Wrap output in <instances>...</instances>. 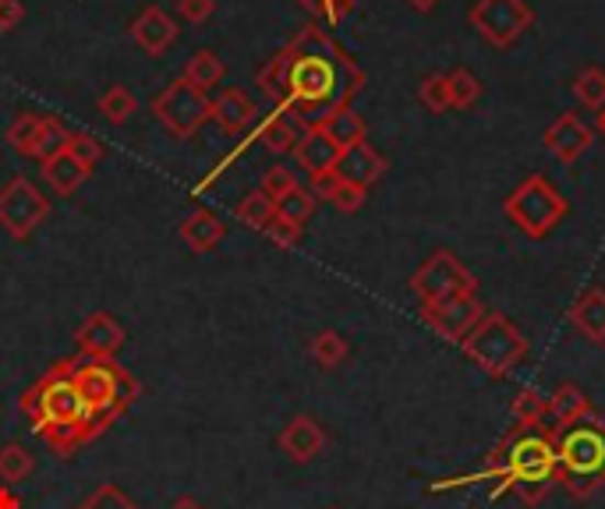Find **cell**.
I'll return each instance as SVG.
<instances>
[{
    "label": "cell",
    "mask_w": 605,
    "mask_h": 509,
    "mask_svg": "<svg viewBox=\"0 0 605 509\" xmlns=\"http://www.w3.org/2000/svg\"><path fill=\"white\" fill-rule=\"evenodd\" d=\"M489 308L478 301V294H460V297H446V301H428L418 305V318L436 332L446 343H464L468 332L482 323V315Z\"/></svg>",
    "instance_id": "cell-10"
},
{
    "label": "cell",
    "mask_w": 605,
    "mask_h": 509,
    "mask_svg": "<svg viewBox=\"0 0 605 509\" xmlns=\"http://www.w3.org/2000/svg\"><path fill=\"white\" fill-rule=\"evenodd\" d=\"M283 57H287V89L277 110H287L305 127H323L333 114L347 110L365 82L361 68L333 43L323 25L301 29L283 46Z\"/></svg>",
    "instance_id": "cell-1"
},
{
    "label": "cell",
    "mask_w": 605,
    "mask_h": 509,
    "mask_svg": "<svg viewBox=\"0 0 605 509\" xmlns=\"http://www.w3.org/2000/svg\"><path fill=\"white\" fill-rule=\"evenodd\" d=\"M514 421H520V425H541V421H546V396H541L535 386H524L517 393V400H514Z\"/></svg>",
    "instance_id": "cell-37"
},
{
    "label": "cell",
    "mask_w": 605,
    "mask_h": 509,
    "mask_svg": "<svg viewBox=\"0 0 605 509\" xmlns=\"http://www.w3.org/2000/svg\"><path fill=\"white\" fill-rule=\"evenodd\" d=\"M132 39L142 54H149V57H159V54H167L173 39H178V25H173V19L164 11V8H156L149 4L146 11L138 14V19L132 22Z\"/></svg>",
    "instance_id": "cell-12"
},
{
    "label": "cell",
    "mask_w": 605,
    "mask_h": 509,
    "mask_svg": "<svg viewBox=\"0 0 605 509\" xmlns=\"http://www.w3.org/2000/svg\"><path fill=\"white\" fill-rule=\"evenodd\" d=\"M184 78L199 89H213L223 82V60L213 50H195L184 64Z\"/></svg>",
    "instance_id": "cell-26"
},
{
    "label": "cell",
    "mask_w": 605,
    "mask_h": 509,
    "mask_svg": "<svg viewBox=\"0 0 605 509\" xmlns=\"http://www.w3.org/2000/svg\"><path fill=\"white\" fill-rule=\"evenodd\" d=\"M210 106H213V100L205 95V89L191 86L181 75L153 100V114L170 135L191 138V135H199V127L205 121H210Z\"/></svg>",
    "instance_id": "cell-6"
},
{
    "label": "cell",
    "mask_w": 605,
    "mask_h": 509,
    "mask_svg": "<svg viewBox=\"0 0 605 509\" xmlns=\"http://www.w3.org/2000/svg\"><path fill=\"white\" fill-rule=\"evenodd\" d=\"M418 100L428 114H446L450 106V82H446V75H425L422 86H418Z\"/></svg>",
    "instance_id": "cell-35"
},
{
    "label": "cell",
    "mask_w": 605,
    "mask_h": 509,
    "mask_svg": "<svg viewBox=\"0 0 605 509\" xmlns=\"http://www.w3.org/2000/svg\"><path fill=\"white\" fill-rule=\"evenodd\" d=\"M280 450L291 456L294 464H309V460H315L318 453L326 450L323 425H318L315 418H309V414H298V418L280 432Z\"/></svg>",
    "instance_id": "cell-13"
},
{
    "label": "cell",
    "mask_w": 605,
    "mask_h": 509,
    "mask_svg": "<svg viewBox=\"0 0 605 509\" xmlns=\"http://www.w3.org/2000/svg\"><path fill=\"white\" fill-rule=\"evenodd\" d=\"M22 19H25L22 0H0V32H11Z\"/></svg>",
    "instance_id": "cell-46"
},
{
    "label": "cell",
    "mask_w": 605,
    "mask_h": 509,
    "mask_svg": "<svg viewBox=\"0 0 605 509\" xmlns=\"http://www.w3.org/2000/svg\"><path fill=\"white\" fill-rule=\"evenodd\" d=\"M298 138H301L298 121H294L291 114H287V110H277V114H269V117L262 121V127H259V142H262V146H266L269 152H273V156L294 152Z\"/></svg>",
    "instance_id": "cell-24"
},
{
    "label": "cell",
    "mask_w": 605,
    "mask_h": 509,
    "mask_svg": "<svg viewBox=\"0 0 605 509\" xmlns=\"http://www.w3.org/2000/svg\"><path fill=\"white\" fill-rule=\"evenodd\" d=\"M29 474H32V456H29V450H22L19 442L4 445V450H0V482L19 485V482H25Z\"/></svg>",
    "instance_id": "cell-34"
},
{
    "label": "cell",
    "mask_w": 605,
    "mask_h": 509,
    "mask_svg": "<svg viewBox=\"0 0 605 509\" xmlns=\"http://www.w3.org/2000/svg\"><path fill=\"white\" fill-rule=\"evenodd\" d=\"M468 22L485 43L506 50L535 25V8L528 0H474Z\"/></svg>",
    "instance_id": "cell-7"
},
{
    "label": "cell",
    "mask_w": 605,
    "mask_h": 509,
    "mask_svg": "<svg viewBox=\"0 0 605 509\" xmlns=\"http://www.w3.org/2000/svg\"><path fill=\"white\" fill-rule=\"evenodd\" d=\"M446 82H450V106L453 110H471L478 100H482V82L468 71V68H453L446 75Z\"/></svg>",
    "instance_id": "cell-32"
},
{
    "label": "cell",
    "mask_w": 605,
    "mask_h": 509,
    "mask_svg": "<svg viewBox=\"0 0 605 509\" xmlns=\"http://www.w3.org/2000/svg\"><path fill=\"white\" fill-rule=\"evenodd\" d=\"M460 347H464V354L492 378H506L528 358V340H524V332L514 326V318H506L503 312H485L482 323L468 332Z\"/></svg>",
    "instance_id": "cell-5"
},
{
    "label": "cell",
    "mask_w": 605,
    "mask_h": 509,
    "mask_svg": "<svg viewBox=\"0 0 605 509\" xmlns=\"http://www.w3.org/2000/svg\"><path fill=\"white\" fill-rule=\"evenodd\" d=\"M75 389L86 400L89 414L92 410H107L117 396V372H110V364H89V369L75 372Z\"/></svg>",
    "instance_id": "cell-19"
},
{
    "label": "cell",
    "mask_w": 605,
    "mask_h": 509,
    "mask_svg": "<svg viewBox=\"0 0 605 509\" xmlns=\"http://www.w3.org/2000/svg\"><path fill=\"white\" fill-rule=\"evenodd\" d=\"M474 482H492V499L514 496L524 506H538L560 482L552 428L514 421L509 432L492 445L485 467L474 474Z\"/></svg>",
    "instance_id": "cell-2"
},
{
    "label": "cell",
    "mask_w": 605,
    "mask_h": 509,
    "mask_svg": "<svg viewBox=\"0 0 605 509\" xmlns=\"http://www.w3.org/2000/svg\"><path fill=\"white\" fill-rule=\"evenodd\" d=\"M312 14H318L326 25H340L350 11H355V0H301Z\"/></svg>",
    "instance_id": "cell-41"
},
{
    "label": "cell",
    "mask_w": 605,
    "mask_h": 509,
    "mask_svg": "<svg viewBox=\"0 0 605 509\" xmlns=\"http://www.w3.org/2000/svg\"><path fill=\"white\" fill-rule=\"evenodd\" d=\"M68 138H71V132L57 117H40V132H36V142H32V156L46 163V159H54L57 152H64Z\"/></svg>",
    "instance_id": "cell-28"
},
{
    "label": "cell",
    "mask_w": 605,
    "mask_h": 509,
    "mask_svg": "<svg viewBox=\"0 0 605 509\" xmlns=\"http://www.w3.org/2000/svg\"><path fill=\"white\" fill-rule=\"evenodd\" d=\"M365 199H369V191L365 188H358V184H347V181H340V188H337V195H333L329 202L337 205L340 213H358L361 205H365Z\"/></svg>",
    "instance_id": "cell-43"
},
{
    "label": "cell",
    "mask_w": 605,
    "mask_h": 509,
    "mask_svg": "<svg viewBox=\"0 0 605 509\" xmlns=\"http://www.w3.org/2000/svg\"><path fill=\"white\" fill-rule=\"evenodd\" d=\"M337 188H340V173L337 170H326V173H315V178H312V195L315 199H333V195H337Z\"/></svg>",
    "instance_id": "cell-45"
},
{
    "label": "cell",
    "mask_w": 605,
    "mask_h": 509,
    "mask_svg": "<svg viewBox=\"0 0 605 509\" xmlns=\"http://www.w3.org/2000/svg\"><path fill=\"white\" fill-rule=\"evenodd\" d=\"M337 173L340 181L347 184H358L369 191L376 181H382V173H386V159H382L369 142H358V146H350L340 152V163H337Z\"/></svg>",
    "instance_id": "cell-16"
},
{
    "label": "cell",
    "mask_w": 605,
    "mask_h": 509,
    "mask_svg": "<svg viewBox=\"0 0 605 509\" xmlns=\"http://www.w3.org/2000/svg\"><path fill=\"white\" fill-rule=\"evenodd\" d=\"M213 8H216V0H178L181 19H184V22H191V25H199V22L210 19Z\"/></svg>",
    "instance_id": "cell-44"
},
{
    "label": "cell",
    "mask_w": 605,
    "mask_h": 509,
    "mask_svg": "<svg viewBox=\"0 0 605 509\" xmlns=\"http://www.w3.org/2000/svg\"><path fill=\"white\" fill-rule=\"evenodd\" d=\"M273 216H277V202L269 199L262 188L248 191V195L237 202V219H242L245 227H251V230H266Z\"/></svg>",
    "instance_id": "cell-27"
},
{
    "label": "cell",
    "mask_w": 605,
    "mask_h": 509,
    "mask_svg": "<svg viewBox=\"0 0 605 509\" xmlns=\"http://www.w3.org/2000/svg\"><path fill=\"white\" fill-rule=\"evenodd\" d=\"M552 439L560 460V485L573 499H592L605 485V421L598 410L556 428Z\"/></svg>",
    "instance_id": "cell-3"
},
{
    "label": "cell",
    "mask_w": 605,
    "mask_h": 509,
    "mask_svg": "<svg viewBox=\"0 0 605 509\" xmlns=\"http://www.w3.org/2000/svg\"><path fill=\"white\" fill-rule=\"evenodd\" d=\"M43 181L51 184L57 195H75V191L89 181V167H82L68 149H64L43 163Z\"/></svg>",
    "instance_id": "cell-22"
},
{
    "label": "cell",
    "mask_w": 605,
    "mask_h": 509,
    "mask_svg": "<svg viewBox=\"0 0 605 509\" xmlns=\"http://www.w3.org/2000/svg\"><path fill=\"white\" fill-rule=\"evenodd\" d=\"M255 114L259 110H255V103L242 89H223L210 106V121H216L227 135H242L245 127L255 124Z\"/></svg>",
    "instance_id": "cell-21"
},
{
    "label": "cell",
    "mask_w": 605,
    "mask_h": 509,
    "mask_svg": "<svg viewBox=\"0 0 605 509\" xmlns=\"http://www.w3.org/2000/svg\"><path fill=\"white\" fill-rule=\"evenodd\" d=\"M255 86H259L277 106L283 103V89H287V57H283V50L277 57H269L266 68H259V75H255Z\"/></svg>",
    "instance_id": "cell-33"
},
{
    "label": "cell",
    "mask_w": 605,
    "mask_h": 509,
    "mask_svg": "<svg viewBox=\"0 0 605 509\" xmlns=\"http://www.w3.org/2000/svg\"><path fill=\"white\" fill-rule=\"evenodd\" d=\"M340 146L333 142L323 127H305L294 146V159L301 170H309V178H315V173H326V170H337L340 163Z\"/></svg>",
    "instance_id": "cell-14"
},
{
    "label": "cell",
    "mask_w": 605,
    "mask_h": 509,
    "mask_svg": "<svg viewBox=\"0 0 605 509\" xmlns=\"http://www.w3.org/2000/svg\"><path fill=\"white\" fill-rule=\"evenodd\" d=\"M223 234H227V227L210 213V210H199V213H191L184 223H181V237H184V245L191 251H213L220 241H223Z\"/></svg>",
    "instance_id": "cell-23"
},
{
    "label": "cell",
    "mask_w": 605,
    "mask_h": 509,
    "mask_svg": "<svg viewBox=\"0 0 605 509\" xmlns=\"http://www.w3.org/2000/svg\"><path fill=\"white\" fill-rule=\"evenodd\" d=\"M294 188H301V184H298V178H294V170H291V167H283V163H280V167H269V170H266L262 191H266V195L273 199V202L287 199Z\"/></svg>",
    "instance_id": "cell-39"
},
{
    "label": "cell",
    "mask_w": 605,
    "mask_h": 509,
    "mask_svg": "<svg viewBox=\"0 0 605 509\" xmlns=\"http://www.w3.org/2000/svg\"><path fill=\"white\" fill-rule=\"evenodd\" d=\"M315 205H318V199L312 195L309 188H294L291 195L277 202V216L291 219V223H305V219H312Z\"/></svg>",
    "instance_id": "cell-36"
},
{
    "label": "cell",
    "mask_w": 605,
    "mask_h": 509,
    "mask_svg": "<svg viewBox=\"0 0 605 509\" xmlns=\"http://www.w3.org/2000/svg\"><path fill=\"white\" fill-rule=\"evenodd\" d=\"M570 326L581 332L587 343L602 347L605 343V291L592 286L570 305Z\"/></svg>",
    "instance_id": "cell-18"
},
{
    "label": "cell",
    "mask_w": 605,
    "mask_h": 509,
    "mask_svg": "<svg viewBox=\"0 0 605 509\" xmlns=\"http://www.w3.org/2000/svg\"><path fill=\"white\" fill-rule=\"evenodd\" d=\"M46 216H51V199H43V191L29 178H11L0 188V227L11 237L25 241Z\"/></svg>",
    "instance_id": "cell-9"
},
{
    "label": "cell",
    "mask_w": 605,
    "mask_h": 509,
    "mask_svg": "<svg viewBox=\"0 0 605 509\" xmlns=\"http://www.w3.org/2000/svg\"><path fill=\"white\" fill-rule=\"evenodd\" d=\"M309 354H312V361L318 364V369L333 372V369H340V364L347 361L350 347H347V340L340 337L337 329H323V332H318V337L312 340Z\"/></svg>",
    "instance_id": "cell-25"
},
{
    "label": "cell",
    "mask_w": 605,
    "mask_h": 509,
    "mask_svg": "<svg viewBox=\"0 0 605 509\" xmlns=\"http://www.w3.org/2000/svg\"><path fill=\"white\" fill-rule=\"evenodd\" d=\"M40 132V117L36 114H19L8 127V146L22 156H32V142H36Z\"/></svg>",
    "instance_id": "cell-38"
},
{
    "label": "cell",
    "mask_w": 605,
    "mask_h": 509,
    "mask_svg": "<svg viewBox=\"0 0 605 509\" xmlns=\"http://www.w3.org/2000/svg\"><path fill=\"white\" fill-rule=\"evenodd\" d=\"M587 414H595L592 400H587V393L578 386V382H563V386H556L552 396H546V428H563L578 418H587Z\"/></svg>",
    "instance_id": "cell-17"
},
{
    "label": "cell",
    "mask_w": 605,
    "mask_h": 509,
    "mask_svg": "<svg viewBox=\"0 0 605 509\" xmlns=\"http://www.w3.org/2000/svg\"><path fill=\"white\" fill-rule=\"evenodd\" d=\"M75 340L92 358H114L117 350L124 347V329H121V323L114 315L96 312L92 318H86V326L75 332Z\"/></svg>",
    "instance_id": "cell-15"
},
{
    "label": "cell",
    "mask_w": 605,
    "mask_h": 509,
    "mask_svg": "<svg viewBox=\"0 0 605 509\" xmlns=\"http://www.w3.org/2000/svg\"><path fill=\"white\" fill-rule=\"evenodd\" d=\"M262 234H266L273 245H280V248H294V245L301 241V223H291V219H283V216H273Z\"/></svg>",
    "instance_id": "cell-42"
},
{
    "label": "cell",
    "mask_w": 605,
    "mask_h": 509,
    "mask_svg": "<svg viewBox=\"0 0 605 509\" xmlns=\"http://www.w3.org/2000/svg\"><path fill=\"white\" fill-rule=\"evenodd\" d=\"M407 4L414 8V11H433L439 0H407Z\"/></svg>",
    "instance_id": "cell-48"
},
{
    "label": "cell",
    "mask_w": 605,
    "mask_h": 509,
    "mask_svg": "<svg viewBox=\"0 0 605 509\" xmlns=\"http://www.w3.org/2000/svg\"><path fill=\"white\" fill-rule=\"evenodd\" d=\"M43 414H46V421H54L60 428V425H78L89 414V407H86L82 396H78L75 382L60 378V382H51V386H46Z\"/></svg>",
    "instance_id": "cell-20"
},
{
    "label": "cell",
    "mask_w": 605,
    "mask_h": 509,
    "mask_svg": "<svg viewBox=\"0 0 605 509\" xmlns=\"http://www.w3.org/2000/svg\"><path fill=\"white\" fill-rule=\"evenodd\" d=\"M411 291H414V297L422 301V305H428V301L478 294V280L453 251H433L418 265V273L411 276Z\"/></svg>",
    "instance_id": "cell-8"
},
{
    "label": "cell",
    "mask_w": 605,
    "mask_h": 509,
    "mask_svg": "<svg viewBox=\"0 0 605 509\" xmlns=\"http://www.w3.org/2000/svg\"><path fill=\"white\" fill-rule=\"evenodd\" d=\"M573 100H578L584 110H598L605 106V71L602 68H584L578 78H573Z\"/></svg>",
    "instance_id": "cell-30"
},
{
    "label": "cell",
    "mask_w": 605,
    "mask_h": 509,
    "mask_svg": "<svg viewBox=\"0 0 605 509\" xmlns=\"http://www.w3.org/2000/svg\"><path fill=\"white\" fill-rule=\"evenodd\" d=\"M503 213L528 241H546L570 213V202L549 178L531 173L503 199Z\"/></svg>",
    "instance_id": "cell-4"
},
{
    "label": "cell",
    "mask_w": 605,
    "mask_h": 509,
    "mask_svg": "<svg viewBox=\"0 0 605 509\" xmlns=\"http://www.w3.org/2000/svg\"><path fill=\"white\" fill-rule=\"evenodd\" d=\"M170 509H205V506H202L199 499H188V496H184V499H178V502H173Z\"/></svg>",
    "instance_id": "cell-47"
},
{
    "label": "cell",
    "mask_w": 605,
    "mask_h": 509,
    "mask_svg": "<svg viewBox=\"0 0 605 509\" xmlns=\"http://www.w3.org/2000/svg\"><path fill=\"white\" fill-rule=\"evenodd\" d=\"M323 132L337 142L340 149H350V146H358V142H365V121L361 114H355V110H340V114H333L326 124H323Z\"/></svg>",
    "instance_id": "cell-29"
},
{
    "label": "cell",
    "mask_w": 605,
    "mask_h": 509,
    "mask_svg": "<svg viewBox=\"0 0 605 509\" xmlns=\"http://www.w3.org/2000/svg\"><path fill=\"white\" fill-rule=\"evenodd\" d=\"M64 149H68V152L78 159V163L89 167V170H92V167L103 159V146H100V138H96V135H86V132L71 135V138H68V146H64Z\"/></svg>",
    "instance_id": "cell-40"
},
{
    "label": "cell",
    "mask_w": 605,
    "mask_h": 509,
    "mask_svg": "<svg viewBox=\"0 0 605 509\" xmlns=\"http://www.w3.org/2000/svg\"><path fill=\"white\" fill-rule=\"evenodd\" d=\"M595 132H598V135H605V106L595 114Z\"/></svg>",
    "instance_id": "cell-49"
},
{
    "label": "cell",
    "mask_w": 605,
    "mask_h": 509,
    "mask_svg": "<svg viewBox=\"0 0 605 509\" xmlns=\"http://www.w3.org/2000/svg\"><path fill=\"white\" fill-rule=\"evenodd\" d=\"M135 95H132V89L127 86H110L103 95H100V114L110 121V124H127L132 121V114H135Z\"/></svg>",
    "instance_id": "cell-31"
},
{
    "label": "cell",
    "mask_w": 605,
    "mask_h": 509,
    "mask_svg": "<svg viewBox=\"0 0 605 509\" xmlns=\"http://www.w3.org/2000/svg\"><path fill=\"white\" fill-rule=\"evenodd\" d=\"M595 127L581 121V114H560L546 132H541V146L549 156H556L560 163H578V159L592 149Z\"/></svg>",
    "instance_id": "cell-11"
}]
</instances>
